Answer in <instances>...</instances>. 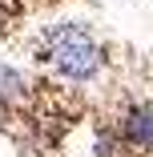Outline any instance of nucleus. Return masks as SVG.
<instances>
[{"mask_svg":"<svg viewBox=\"0 0 153 157\" xmlns=\"http://www.w3.org/2000/svg\"><path fill=\"white\" fill-rule=\"evenodd\" d=\"M40 56L56 73H65L73 81H89L97 77L101 65H105V52L97 44V36L89 33L85 24H56L44 33V44H40Z\"/></svg>","mask_w":153,"mask_h":157,"instance_id":"nucleus-1","label":"nucleus"}]
</instances>
